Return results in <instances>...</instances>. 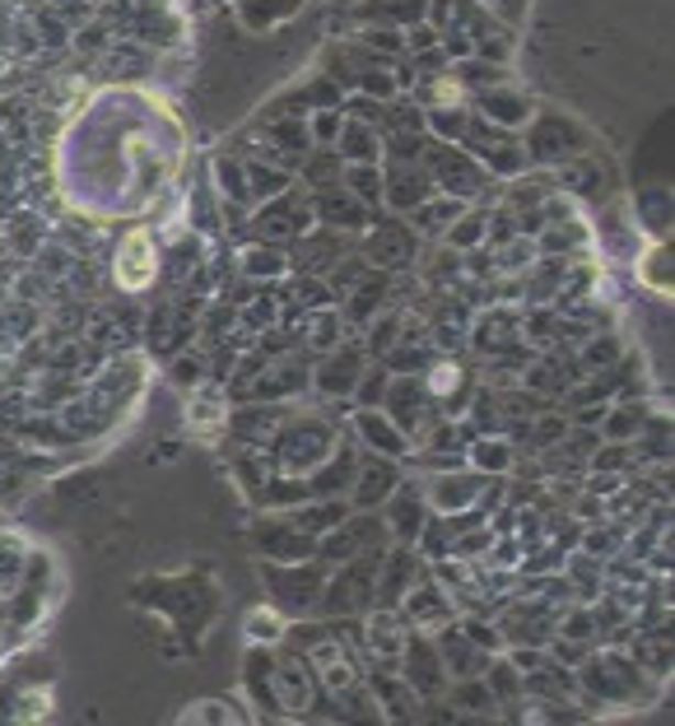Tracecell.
<instances>
[{
	"label": "cell",
	"mask_w": 675,
	"mask_h": 726,
	"mask_svg": "<svg viewBox=\"0 0 675 726\" xmlns=\"http://www.w3.org/2000/svg\"><path fill=\"white\" fill-rule=\"evenodd\" d=\"M383 549L387 545H373L364 555H354L345 563H331L335 573L322 582V596H317L312 615L322 619H341V615H354L359 619L364 611H373V596H377V568H383Z\"/></svg>",
	"instance_id": "cell-1"
},
{
	"label": "cell",
	"mask_w": 675,
	"mask_h": 726,
	"mask_svg": "<svg viewBox=\"0 0 675 726\" xmlns=\"http://www.w3.org/2000/svg\"><path fill=\"white\" fill-rule=\"evenodd\" d=\"M275 443V466L285 476H308L312 466H322L335 447V428L322 420H285L280 434L270 438Z\"/></svg>",
	"instance_id": "cell-2"
},
{
	"label": "cell",
	"mask_w": 675,
	"mask_h": 726,
	"mask_svg": "<svg viewBox=\"0 0 675 726\" xmlns=\"http://www.w3.org/2000/svg\"><path fill=\"white\" fill-rule=\"evenodd\" d=\"M424 164H429L433 191L452 196V201H471V196L489 182V172L475 164V154L462 149L456 141H424Z\"/></svg>",
	"instance_id": "cell-3"
},
{
	"label": "cell",
	"mask_w": 675,
	"mask_h": 726,
	"mask_svg": "<svg viewBox=\"0 0 675 726\" xmlns=\"http://www.w3.org/2000/svg\"><path fill=\"white\" fill-rule=\"evenodd\" d=\"M364 368H368V349L359 340H341L335 349H327L322 364L312 368V391L317 396H327V401H350L354 387H359V378H364Z\"/></svg>",
	"instance_id": "cell-4"
},
{
	"label": "cell",
	"mask_w": 675,
	"mask_h": 726,
	"mask_svg": "<svg viewBox=\"0 0 675 726\" xmlns=\"http://www.w3.org/2000/svg\"><path fill=\"white\" fill-rule=\"evenodd\" d=\"M462 141L471 145L475 164H480L485 172H504V178H512V172H522V164H527V149L518 145V135L485 122V116H480V122L471 116L466 131H462Z\"/></svg>",
	"instance_id": "cell-5"
},
{
	"label": "cell",
	"mask_w": 675,
	"mask_h": 726,
	"mask_svg": "<svg viewBox=\"0 0 675 726\" xmlns=\"http://www.w3.org/2000/svg\"><path fill=\"white\" fill-rule=\"evenodd\" d=\"M373 545H387V526H383V517L359 513V517L335 522L327 536H317L312 559H322V563L331 568V563H345V559H354V555H364V549H373Z\"/></svg>",
	"instance_id": "cell-6"
},
{
	"label": "cell",
	"mask_w": 675,
	"mask_h": 726,
	"mask_svg": "<svg viewBox=\"0 0 675 726\" xmlns=\"http://www.w3.org/2000/svg\"><path fill=\"white\" fill-rule=\"evenodd\" d=\"M396 671H401V680L410 684L420 703H439L443 690H447V671H443L439 647H433V638L414 634V629L406 638V652H401V661H396Z\"/></svg>",
	"instance_id": "cell-7"
},
{
	"label": "cell",
	"mask_w": 675,
	"mask_h": 726,
	"mask_svg": "<svg viewBox=\"0 0 675 726\" xmlns=\"http://www.w3.org/2000/svg\"><path fill=\"white\" fill-rule=\"evenodd\" d=\"M262 573H266V587H270L275 605H285V611H294V615H308L312 605H317V596H322L327 563L322 559H317V563L299 559V573H285L280 563H266Z\"/></svg>",
	"instance_id": "cell-8"
},
{
	"label": "cell",
	"mask_w": 675,
	"mask_h": 726,
	"mask_svg": "<svg viewBox=\"0 0 675 726\" xmlns=\"http://www.w3.org/2000/svg\"><path fill=\"white\" fill-rule=\"evenodd\" d=\"M383 410L406 438L420 434V424L433 415V401H429L420 372H391V382L383 391Z\"/></svg>",
	"instance_id": "cell-9"
},
{
	"label": "cell",
	"mask_w": 675,
	"mask_h": 726,
	"mask_svg": "<svg viewBox=\"0 0 675 726\" xmlns=\"http://www.w3.org/2000/svg\"><path fill=\"white\" fill-rule=\"evenodd\" d=\"M387 517H383V526H387V540H396V545H414L420 540V532H424V522H429V499H424V480H401L387 494Z\"/></svg>",
	"instance_id": "cell-10"
},
{
	"label": "cell",
	"mask_w": 675,
	"mask_h": 726,
	"mask_svg": "<svg viewBox=\"0 0 675 726\" xmlns=\"http://www.w3.org/2000/svg\"><path fill=\"white\" fill-rule=\"evenodd\" d=\"M350 428H354V438L364 443V453L391 457V461L414 457V443L387 420V410H383V405H354V410H350Z\"/></svg>",
	"instance_id": "cell-11"
},
{
	"label": "cell",
	"mask_w": 675,
	"mask_h": 726,
	"mask_svg": "<svg viewBox=\"0 0 675 726\" xmlns=\"http://www.w3.org/2000/svg\"><path fill=\"white\" fill-rule=\"evenodd\" d=\"M364 657L377 661V666H396L406 652V638H410V624L396 605H373L364 611Z\"/></svg>",
	"instance_id": "cell-12"
},
{
	"label": "cell",
	"mask_w": 675,
	"mask_h": 726,
	"mask_svg": "<svg viewBox=\"0 0 675 726\" xmlns=\"http://www.w3.org/2000/svg\"><path fill=\"white\" fill-rule=\"evenodd\" d=\"M401 484V466L391 457H377V453H359V466H354V484H350V507L354 513H373L383 507L387 494Z\"/></svg>",
	"instance_id": "cell-13"
},
{
	"label": "cell",
	"mask_w": 675,
	"mask_h": 726,
	"mask_svg": "<svg viewBox=\"0 0 675 726\" xmlns=\"http://www.w3.org/2000/svg\"><path fill=\"white\" fill-rule=\"evenodd\" d=\"M396 611H401L410 629H420V634H429V629H443L447 619L462 615V611H456V601H452L447 587H443V582H429V578L414 582L410 592L401 596V605H396Z\"/></svg>",
	"instance_id": "cell-14"
},
{
	"label": "cell",
	"mask_w": 675,
	"mask_h": 726,
	"mask_svg": "<svg viewBox=\"0 0 675 726\" xmlns=\"http://www.w3.org/2000/svg\"><path fill=\"white\" fill-rule=\"evenodd\" d=\"M303 657L312 666V675L322 680L331 694H341V690H350V684H359V657H354L335 634H327V638H317L312 647H303Z\"/></svg>",
	"instance_id": "cell-15"
},
{
	"label": "cell",
	"mask_w": 675,
	"mask_h": 726,
	"mask_svg": "<svg viewBox=\"0 0 675 726\" xmlns=\"http://www.w3.org/2000/svg\"><path fill=\"white\" fill-rule=\"evenodd\" d=\"M424 578V559L414 545H396L383 549V568H377V605H401V596L410 592L414 582Z\"/></svg>",
	"instance_id": "cell-16"
},
{
	"label": "cell",
	"mask_w": 675,
	"mask_h": 726,
	"mask_svg": "<svg viewBox=\"0 0 675 726\" xmlns=\"http://www.w3.org/2000/svg\"><path fill=\"white\" fill-rule=\"evenodd\" d=\"M527 149H531L535 164H564V159H573V154L583 149V131L573 126L568 116L541 112V116H535V131H531Z\"/></svg>",
	"instance_id": "cell-17"
},
{
	"label": "cell",
	"mask_w": 675,
	"mask_h": 726,
	"mask_svg": "<svg viewBox=\"0 0 675 726\" xmlns=\"http://www.w3.org/2000/svg\"><path fill=\"white\" fill-rule=\"evenodd\" d=\"M112 275H117V284H122L126 293H141L158 275V247H154V238L145 228H135V233H126V238H122Z\"/></svg>",
	"instance_id": "cell-18"
},
{
	"label": "cell",
	"mask_w": 675,
	"mask_h": 726,
	"mask_svg": "<svg viewBox=\"0 0 675 726\" xmlns=\"http://www.w3.org/2000/svg\"><path fill=\"white\" fill-rule=\"evenodd\" d=\"M303 391H312V368L299 359L294 364L289 359H266V368L256 372V382H252V401H275V405H285L294 396H303Z\"/></svg>",
	"instance_id": "cell-19"
},
{
	"label": "cell",
	"mask_w": 675,
	"mask_h": 726,
	"mask_svg": "<svg viewBox=\"0 0 675 726\" xmlns=\"http://www.w3.org/2000/svg\"><path fill=\"white\" fill-rule=\"evenodd\" d=\"M433 647H439V657H443L447 680L485 675V666H489V652H485V647H475V643L462 634V624H456V619H447L443 629H433Z\"/></svg>",
	"instance_id": "cell-20"
},
{
	"label": "cell",
	"mask_w": 675,
	"mask_h": 726,
	"mask_svg": "<svg viewBox=\"0 0 675 726\" xmlns=\"http://www.w3.org/2000/svg\"><path fill=\"white\" fill-rule=\"evenodd\" d=\"M480 484L485 476L480 470H447V476H433L424 480V499L433 513H466V507H475V499H480Z\"/></svg>",
	"instance_id": "cell-21"
},
{
	"label": "cell",
	"mask_w": 675,
	"mask_h": 726,
	"mask_svg": "<svg viewBox=\"0 0 675 726\" xmlns=\"http://www.w3.org/2000/svg\"><path fill=\"white\" fill-rule=\"evenodd\" d=\"M354 466H359V447L354 443L331 447V457L308 470V494L312 499H345L350 484H354Z\"/></svg>",
	"instance_id": "cell-22"
},
{
	"label": "cell",
	"mask_w": 675,
	"mask_h": 726,
	"mask_svg": "<svg viewBox=\"0 0 675 726\" xmlns=\"http://www.w3.org/2000/svg\"><path fill=\"white\" fill-rule=\"evenodd\" d=\"M414 252H420V233L410 224H377L364 243V257L383 270H396V266H410Z\"/></svg>",
	"instance_id": "cell-23"
},
{
	"label": "cell",
	"mask_w": 675,
	"mask_h": 726,
	"mask_svg": "<svg viewBox=\"0 0 675 726\" xmlns=\"http://www.w3.org/2000/svg\"><path fill=\"white\" fill-rule=\"evenodd\" d=\"M256 549H262V559H270V563H299V559H312L317 540L303 536L299 526L285 517V522H262V526H256Z\"/></svg>",
	"instance_id": "cell-24"
},
{
	"label": "cell",
	"mask_w": 675,
	"mask_h": 726,
	"mask_svg": "<svg viewBox=\"0 0 675 726\" xmlns=\"http://www.w3.org/2000/svg\"><path fill=\"white\" fill-rule=\"evenodd\" d=\"M275 699H280V708H285V717H299V713H308L312 708V666H308V657H285V661H275Z\"/></svg>",
	"instance_id": "cell-25"
},
{
	"label": "cell",
	"mask_w": 675,
	"mask_h": 726,
	"mask_svg": "<svg viewBox=\"0 0 675 726\" xmlns=\"http://www.w3.org/2000/svg\"><path fill=\"white\" fill-rule=\"evenodd\" d=\"M433 196V182L420 164H391V172H383V201L391 210H420Z\"/></svg>",
	"instance_id": "cell-26"
},
{
	"label": "cell",
	"mask_w": 675,
	"mask_h": 726,
	"mask_svg": "<svg viewBox=\"0 0 675 726\" xmlns=\"http://www.w3.org/2000/svg\"><path fill=\"white\" fill-rule=\"evenodd\" d=\"M285 405H275V401H262V405H243V410H233V420H229V434L243 443V447H256V443H270L275 434H280V424H285Z\"/></svg>",
	"instance_id": "cell-27"
},
{
	"label": "cell",
	"mask_w": 675,
	"mask_h": 726,
	"mask_svg": "<svg viewBox=\"0 0 675 726\" xmlns=\"http://www.w3.org/2000/svg\"><path fill=\"white\" fill-rule=\"evenodd\" d=\"M317 220H322L327 228H345V233H364L368 228V205L364 201H354V196L345 187H322L317 191Z\"/></svg>",
	"instance_id": "cell-28"
},
{
	"label": "cell",
	"mask_w": 675,
	"mask_h": 726,
	"mask_svg": "<svg viewBox=\"0 0 675 726\" xmlns=\"http://www.w3.org/2000/svg\"><path fill=\"white\" fill-rule=\"evenodd\" d=\"M368 694L383 708V717H414V708H420V699H414V690L401 680L396 666H377V675L368 680Z\"/></svg>",
	"instance_id": "cell-29"
},
{
	"label": "cell",
	"mask_w": 675,
	"mask_h": 726,
	"mask_svg": "<svg viewBox=\"0 0 675 726\" xmlns=\"http://www.w3.org/2000/svg\"><path fill=\"white\" fill-rule=\"evenodd\" d=\"M275 661H270V652L266 647H256L252 643V652L243 657V684H247V694H252V703L256 708H266L270 717H285V708H280V699H275Z\"/></svg>",
	"instance_id": "cell-30"
},
{
	"label": "cell",
	"mask_w": 675,
	"mask_h": 726,
	"mask_svg": "<svg viewBox=\"0 0 675 726\" xmlns=\"http://www.w3.org/2000/svg\"><path fill=\"white\" fill-rule=\"evenodd\" d=\"M350 513H354L350 499H303L299 507H289V522L299 526L303 536H312V540H317V536H327L335 522H345Z\"/></svg>",
	"instance_id": "cell-31"
},
{
	"label": "cell",
	"mask_w": 675,
	"mask_h": 726,
	"mask_svg": "<svg viewBox=\"0 0 675 726\" xmlns=\"http://www.w3.org/2000/svg\"><path fill=\"white\" fill-rule=\"evenodd\" d=\"M471 345L489 359L518 349V317H512V312H485V317L471 326Z\"/></svg>",
	"instance_id": "cell-32"
},
{
	"label": "cell",
	"mask_w": 675,
	"mask_h": 726,
	"mask_svg": "<svg viewBox=\"0 0 675 726\" xmlns=\"http://www.w3.org/2000/svg\"><path fill=\"white\" fill-rule=\"evenodd\" d=\"M480 112H485V122L512 131V126L531 122V98L512 93V89H504V85H494V89H480Z\"/></svg>",
	"instance_id": "cell-33"
},
{
	"label": "cell",
	"mask_w": 675,
	"mask_h": 726,
	"mask_svg": "<svg viewBox=\"0 0 675 726\" xmlns=\"http://www.w3.org/2000/svg\"><path fill=\"white\" fill-rule=\"evenodd\" d=\"M512 457H518V447L499 434H475L466 443V461H471V470H480V476H508Z\"/></svg>",
	"instance_id": "cell-34"
},
{
	"label": "cell",
	"mask_w": 675,
	"mask_h": 726,
	"mask_svg": "<svg viewBox=\"0 0 675 726\" xmlns=\"http://www.w3.org/2000/svg\"><path fill=\"white\" fill-rule=\"evenodd\" d=\"M387 293H391L387 275H364V280L350 289V303H345V322H350V326H368V322L377 317V312L387 308Z\"/></svg>",
	"instance_id": "cell-35"
},
{
	"label": "cell",
	"mask_w": 675,
	"mask_h": 726,
	"mask_svg": "<svg viewBox=\"0 0 675 726\" xmlns=\"http://www.w3.org/2000/svg\"><path fill=\"white\" fill-rule=\"evenodd\" d=\"M648 415H652V410L643 405V401H615V405H606V415H601V438L606 443H633V438H639V428L648 424Z\"/></svg>",
	"instance_id": "cell-36"
},
{
	"label": "cell",
	"mask_w": 675,
	"mask_h": 726,
	"mask_svg": "<svg viewBox=\"0 0 675 726\" xmlns=\"http://www.w3.org/2000/svg\"><path fill=\"white\" fill-rule=\"evenodd\" d=\"M335 154L350 164H377V154H383V141H377V131L368 122H345L341 135H335Z\"/></svg>",
	"instance_id": "cell-37"
},
{
	"label": "cell",
	"mask_w": 675,
	"mask_h": 726,
	"mask_svg": "<svg viewBox=\"0 0 675 726\" xmlns=\"http://www.w3.org/2000/svg\"><path fill=\"white\" fill-rule=\"evenodd\" d=\"M303 336H308V349H317V355H327V349H335L345 340V317L331 308H312L303 317Z\"/></svg>",
	"instance_id": "cell-38"
},
{
	"label": "cell",
	"mask_w": 675,
	"mask_h": 726,
	"mask_svg": "<svg viewBox=\"0 0 675 726\" xmlns=\"http://www.w3.org/2000/svg\"><path fill=\"white\" fill-rule=\"evenodd\" d=\"M485 684H489V694L499 699V708H518L522 671H518V666H512L504 652H499V657H489V666H485Z\"/></svg>",
	"instance_id": "cell-39"
},
{
	"label": "cell",
	"mask_w": 675,
	"mask_h": 726,
	"mask_svg": "<svg viewBox=\"0 0 675 726\" xmlns=\"http://www.w3.org/2000/svg\"><path fill=\"white\" fill-rule=\"evenodd\" d=\"M447 708L480 713V717H499V699L489 694L485 675H471V680H456V684H452V703H447Z\"/></svg>",
	"instance_id": "cell-40"
},
{
	"label": "cell",
	"mask_w": 675,
	"mask_h": 726,
	"mask_svg": "<svg viewBox=\"0 0 675 726\" xmlns=\"http://www.w3.org/2000/svg\"><path fill=\"white\" fill-rule=\"evenodd\" d=\"M341 187L354 196V201H364V205L383 201V168H377V164H350L341 172Z\"/></svg>",
	"instance_id": "cell-41"
},
{
	"label": "cell",
	"mask_w": 675,
	"mask_h": 726,
	"mask_svg": "<svg viewBox=\"0 0 675 726\" xmlns=\"http://www.w3.org/2000/svg\"><path fill=\"white\" fill-rule=\"evenodd\" d=\"M456 214H462V201H452V196H447V201L429 196L420 210H410V220H414L410 228H414V233H447V224L456 220Z\"/></svg>",
	"instance_id": "cell-42"
},
{
	"label": "cell",
	"mask_w": 675,
	"mask_h": 726,
	"mask_svg": "<svg viewBox=\"0 0 675 726\" xmlns=\"http://www.w3.org/2000/svg\"><path fill=\"white\" fill-rule=\"evenodd\" d=\"M289 270V261H285V252L280 247H270V243H262V247H252L247 257H243V275H252V280H280V275Z\"/></svg>",
	"instance_id": "cell-43"
},
{
	"label": "cell",
	"mask_w": 675,
	"mask_h": 726,
	"mask_svg": "<svg viewBox=\"0 0 675 726\" xmlns=\"http://www.w3.org/2000/svg\"><path fill=\"white\" fill-rule=\"evenodd\" d=\"M247 191H252V201H270V196L289 191V172L285 168H270L266 159L262 164H247Z\"/></svg>",
	"instance_id": "cell-44"
},
{
	"label": "cell",
	"mask_w": 675,
	"mask_h": 726,
	"mask_svg": "<svg viewBox=\"0 0 675 726\" xmlns=\"http://www.w3.org/2000/svg\"><path fill=\"white\" fill-rule=\"evenodd\" d=\"M489 238V220L485 214H456V220L447 224V247H475V243H485Z\"/></svg>",
	"instance_id": "cell-45"
},
{
	"label": "cell",
	"mask_w": 675,
	"mask_h": 726,
	"mask_svg": "<svg viewBox=\"0 0 675 726\" xmlns=\"http://www.w3.org/2000/svg\"><path fill=\"white\" fill-rule=\"evenodd\" d=\"M456 624H462V634H466L475 647H485L489 657H499V652H504V634H499V624L475 619V615H456Z\"/></svg>",
	"instance_id": "cell-46"
},
{
	"label": "cell",
	"mask_w": 675,
	"mask_h": 726,
	"mask_svg": "<svg viewBox=\"0 0 675 726\" xmlns=\"http://www.w3.org/2000/svg\"><path fill=\"white\" fill-rule=\"evenodd\" d=\"M578 540H583V555L606 559V555H615V549H620L624 526H606V522H597V532H583Z\"/></svg>",
	"instance_id": "cell-47"
},
{
	"label": "cell",
	"mask_w": 675,
	"mask_h": 726,
	"mask_svg": "<svg viewBox=\"0 0 675 726\" xmlns=\"http://www.w3.org/2000/svg\"><path fill=\"white\" fill-rule=\"evenodd\" d=\"M214 178H220V191L229 196V201H252V191H247V168H243V164L220 159V164H214Z\"/></svg>",
	"instance_id": "cell-48"
},
{
	"label": "cell",
	"mask_w": 675,
	"mask_h": 726,
	"mask_svg": "<svg viewBox=\"0 0 675 726\" xmlns=\"http://www.w3.org/2000/svg\"><path fill=\"white\" fill-rule=\"evenodd\" d=\"M345 112H350V122H368V126L387 122V103H383V98H368V93L345 98Z\"/></svg>",
	"instance_id": "cell-49"
},
{
	"label": "cell",
	"mask_w": 675,
	"mask_h": 726,
	"mask_svg": "<svg viewBox=\"0 0 675 726\" xmlns=\"http://www.w3.org/2000/svg\"><path fill=\"white\" fill-rule=\"evenodd\" d=\"M168 378H173V387H187V391H196V387H201V382L210 378V372H206L201 355H182V359H173Z\"/></svg>",
	"instance_id": "cell-50"
},
{
	"label": "cell",
	"mask_w": 675,
	"mask_h": 726,
	"mask_svg": "<svg viewBox=\"0 0 675 726\" xmlns=\"http://www.w3.org/2000/svg\"><path fill=\"white\" fill-rule=\"evenodd\" d=\"M285 634V619L275 615V611H262V615H247V638L256 643V647H270L275 638Z\"/></svg>",
	"instance_id": "cell-51"
},
{
	"label": "cell",
	"mask_w": 675,
	"mask_h": 726,
	"mask_svg": "<svg viewBox=\"0 0 675 726\" xmlns=\"http://www.w3.org/2000/svg\"><path fill=\"white\" fill-rule=\"evenodd\" d=\"M387 382H391V372H387V364L383 368H364V378H359V387H354V401L359 405H383V391H387Z\"/></svg>",
	"instance_id": "cell-52"
},
{
	"label": "cell",
	"mask_w": 675,
	"mask_h": 726,
	"mask_svg": "<svg viewBox=\"0 0 675 726\" xmlns=\"http://www.w3.org/2000/svg\"><path fill=\"white\" fill-rule=\"evenodd\" d=\"M341 126H345L341 108H317V116L308 122V131H312V145H331L335 135H341Z\"/></svg>",
	"instance_id": "cell-53"
},
{
	"label": "cell",
	"mask_w": 675,
	"mask_h": 726,
	"mask_svg": "<svg viewBox=\"0 0 675 726\" xmlns=\"http://www.w3.org/2000/svg\"><path fill=\"white\" fill-rule=\"evenodd\" d=\"M615 359H620V340L615 336H597V340H587V349H583V368H610Z\"/></svg>",
	"instance_id": "cell-54"
},
{
	"label": "cell",
	"mask_w": 675,
	"mask_h": 726,
	"mask_svg": "<svg viewBox=\"0 0 675 726\" xmlns=\"http://www.w3.org/2000/svg\"><path fill=\"white\" fill-rule=\"evenodd\" d=\"M550 568H554V573H560V568H564V549H560V545H545V549H535V555H531V563H522V578L550 573Z\"/></svg>",
	"instance_id": "cell-55"
},
{
	"label": "cell",
	"mask_w": 675,
	"mask_h": 726,
	"mask_svg": "<svg viewBox=\"0 0 675 726\" xmlns=\"http://www.w3.org/2000/svg\"><path fill=\"white\" fill-rule=\"evenodd\" d=\"M550 187H545V178H527V182H512V191H508V205L512 210H527V205H535L545 196Z\"/></svg>",
	"instance_id": "cell-56"
},
{
	"label": "cell",
	"mask_w": 675,
	"mask_h": 726,
	"mask_svg": "<svg viewBox=\"0 0 675 726\" xmlns=\"http://www.w3.org/2000/svg\"><path fill=\"white\" fill-rule=\"evenodd\" d=\"M648 261H652V266L643 270L648 284H652V289H671V252H666V247H652Z\"/></svg>",
	"instance_id": "cell-57"
},
{
	"label": "cell",
	"mask_w": 675,
	"mask_h": 726,
	"mask_svg": "<svg viewBox=\"0 0 675 726\" xmlns=\"http://www.w3.org/2000/svg\"><path fill=\"white\" fill-rule=\"evenodd\" d=\"M401 43H406V52H414V56H420V52L443 47V37H439V29H433V24H414V29L401 37Z\"/></svg>",
	"instance_id": "cell-58"
},
{
	"label": "cell",
	"mask_w": 675,
	"mask_h": 726,
	"mask_svg": "<svg viewBox=\"0 0 675 726\" xmlns=\"http://www.w3.org/2000/svg\"><path fill=\"white\" fill-rule=\"evenodd\" d=\"M364 47L383 52V56H396V52H406V43H401V37H396V29H373V33H364Z\"/></svg>",
	"instance_id": "cell-59"
},
{
	"label": "cell",
	"mask_w": 675,
	"mask_h": 726,
	"mask_svg": "<svg viewBox=\"0 0 675 726\" xmlns=\"http://www.w3.org/2000/svg\"><path fill=\"white\" fill-rule=\"evenodd\" d=\"M531 257H535V247H531V243L504 247V257H499V270H522V266H531Z\"/></svg>",
	"instance_id": "cell-60"
},
{
	"label": "cell",
	"mask_w": 675,
	"mask_h": 726,
	"mask_svg": "<svg viewBox=\"0 0 675 726\" xmlns=\"http://www.w3.org/2000/svg\"><path fill=\"white\" fill-rule=\"evenodd\" d=\"M0 526H5V513H0Z\"/></svg>",
	"instance_id": "cell-61"
}]
</instances>
